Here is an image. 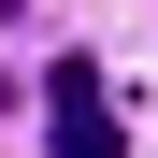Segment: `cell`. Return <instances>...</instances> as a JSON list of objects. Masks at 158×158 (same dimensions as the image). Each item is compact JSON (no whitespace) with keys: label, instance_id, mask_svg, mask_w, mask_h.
Here are the masks:
<instances>
[{"label":"cell","instance_id":"1","mask_svg":"<svg viewBox=\"0 0 158 158\" xmlns=\"http://www.w3.org/2000/svg\"><path fill=\"white\" fill-rule=\"evenodd\" d=\"M43 144H58V158H129V129H115V86H101V58H58V72H43Z\"/></svg>","mask_w":158,"mask_h":158}]
</instances>
